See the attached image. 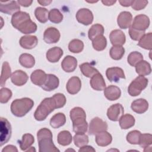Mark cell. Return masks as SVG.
Segmentation results:
<instances>
[{"label":"cell","mask_w":152,"mask_h":152,"mask_svg":"<svg viewBox=\"0 0 152 152\" xmlns=\"http://www.w3.org/2000/svg\"><path fill=\"white\" fill-rule=\"evenodd\" d=\"M84 48V43L83 41L79 39L72 40L68 45V49L72 53H80Z\"/></svg>","instance_id":"b9f144b4"},{"label":"cell","mask_w":152,"mask_h":152,"mask_svg":"<svg viewBox=\"0 0 152 152\" xmlns=\"http://www.w3.org/2000/svg\"><path fill=\"white\" fill-rule=\"evenodd\" d=\"M33 106L34 102L30 98L15 99L11 104V111L15 116L23 117L32 109Z\"/></svg>","instance_id":"3957f363"},{"label":"cell","mask_w":152,"mask_h":152,"mask_svg":"<svg viewBox=\"0 0 152 152\" xmlns=\"http://www.w3.org/2000/svg\"><path fill=\"white\" fill-rule=\"evenodd\" d=\"M116 2V1H112V0H102V2L106 6H111L112 5H113L115 2Z\"/></svg>","instance_id":"6f0895ef"},{"label":"cell","mask_w":152,"mask_h":152,"mask_svg":"<svg viewBox=\"0 0 152 152\" xmlns=\"http://www.w3.org/2000/svg\"><path fill=\"white\" fill-rule=\"evenodd\" d=\"M131 107L134 112L141 114L147 110L148 108V103L144 99H138L132 102Z\"/></svg>","instance_id":"cb8c5ba5"},{"label":"cell","mask_w":152,"mask_h":152,"mask_svg":"<svg viewBox=\"0 0 152 152\" xmlns=\"http://www.w3.org/2000/svg\"><path fill=\"white\" fill-rule=\"evenodd\" d=\"M104 27L100 24H95L93 25L89 29L88 32V38L91 40H93L99 36L103 35Z\"/></svg>","instance_id":"e575fe53"},{"label":"cell","mask_w":152,"mask_h":152,"mask_svg":"<svg viewBox=\"0 0 152 152\" xmlns=\"http://www.w3.org/2000/svg\"><path fill=\"white\" fill-rule=\"evenodd\" d=\"M34 137L30 134H25L23 135L21 140L18 141L21 150L26 151L27 149L30 148V147L34 143Z\"/></svg>","instance_id":"d590c367"},{"label":"cell","mask_w":152,"mask_h":152,"mask_svg":"<svg viewBox=\"0 0 152 152\" xmlns=\"http://www.w3.org/2000/svg\"><path fill=\"white\" fill-rule=\"evenodd\" d=\"M11 76V69L10 64L8 62L5 61L2 64V71L1 74V86L3 87L5 84V82L7 79Z\"/></svg>","instance_id":"8d00e7d4"},{"label":"cell","mask_w":152,"mask_h":152,"mask_svg":"<svg viewBox=\"0 0 152 152\" xmlns=\"http://www.w3.org/2000/svg\"><path fill=\"white\" fill-rule=\"evenodd\" d=\"M112 141V137L110 134L106 131L99 132L96 134V144L102 147L109 145Z\"/></svg>","instance_id":"d4e9b609"},{"label":"cell","mask_w":152,"mask_h":152,"mask_svg":"<svg viewBox=\"0 0 152 152\" xmlns=\"http://www.w3.org/2000/svg\"><path fill=\"white\" fill-rule=\"evenodd\" d=\"M81 87V81L78 77L74 76L69 79L66 83L67 91L71 94H75L78 93Z\"/></svg>","instance_id":"d6986e66"},{"label":"cell","mask_w":152,"mask_h":152,"mask_svg":"<svg viewBox=\"0 0 152 152\" xmlns=\"http://www.w3.org/2000/svg\"><path fill=\"white\" fill-rule=\"evenodd\" d=\"M91 87L95 90L102 91L106 88V83L102 75L98 72L94 74L90 81Z\"/></svg>","instance_id":"44dd1931"},{"label":"cell","mask_w":152,"mask_h":152,"mask_svg":"<svg viewBox=\"0 0 152 152\" xmlns=\"http://www.w3.org/2000/svg\"><path fill=\"white\" fill-rule=\"evenodd\" d=\"M34 14L37 20L42 23H45L49 20V12L45 8L37 7L34 11Z\"/></svg>","instance_id":"74e56055"},{"label":"cell","mask_w":152,"mask_h":152,"mask_svg":"<svg viewBox=\"0 0 152 152\" xmlns=\"http://www.w3.org/2000/svg\"><path fill=\"white\" fill-rule=\"evenodd\" d=\"M150 25L149 17L144 14H139L134 19L131 24V27L141 31H145Z\"/></svg>","instance_id":"9c48e42d"},{"label":"cell","mask_w":152,"mask_h":152,"mask_svg":"<svg viewBox=\"0 0 152 152\" xmlns=\"http://www.w3.org/2000/svg\"><path fill=\"white\" fill-rule=\"evenodd\" d=\"M52 1L51 0H45V1H37V2L40 4L41 5L43 6H46L49 5Z\"/></svg>","instance_id":"680465c9"},{"label":"cell","mask_w":152,"mask_h":152,"mask_svg":"<svg viewBox=\"0 0 152 152\" xmlns=\"http://www.w3.org/2000/svg\"><path fill=\"white\" fill-rule=\"evenodd\" d=\"M52 133L49 129L43 128L39 129L37 133L40 152H56L59 151L52 140Z\"/></svg>","instance_id":"7a4b0ae2"},{"label":"cell","mask_w":152,"mask_h":152,"mask_svg":"<svg viewBox=\"0 0 152 152\" xmlns=\"http://www.w3.org/2000/svg\"><path fill=\"white\" fill-rule=\"evenodd\" d=\"M95 149L90 146V145H84L81 147H80V148L79 149L78 151H88V152H90V151H95Z\"/></svg>","instance_id":"11a10c76"},{"label":"cell","mask_w":152,"mask_h":152,"mask_svg":"<svg viewBox=\"0 0 152 152\" xmlns=\"http://www.w3.org/2000/svg\"><path fill=\"white\" fill-rule=\"evenodd\" d=\"M38 43V39L36 36L26 35L20 38V45L26 49H31L35 48Z\"/></svg>","instance_id":"ffe728a7"},{"label":"cell","mask_w":152,"mask_h":152,"mask_svg":"<svg viewBox=\"0 0 152 152\" xmlns=\"http://www.w3.org/2000/svg\"><path fill=\"white\" fill-rule=\"evenodd\" d=\"M70 118L72 122L73 131L75 133H85L87 131L88 124L86 120V114L80 107H75L71 110Z\"/></svg>","instance_id":"6da1fadb"},{"label":"cell","mask_w":152,"mask_h":152,"mask_svg":"<svg viewBox=\"0 0 152 152\" xmlns=\"http://www.w3.org/2000/svg\"><path fill=\"white\" fill-rule=\"evenodd\" d=\"M33 150H34V151H36V150L34 149V148H33V147H30V149H28V150H27L26 151H33Z\"/></svg>","instance_id":"91938a15"},{"label":"cell","mask_w":152,"mask_h":152,"mask_svg":"<svg viewBox=\"0 0 152 152\" xmlns=\"http://www.w3.org/2000/svg\"><path fill=\"white\" fill-rule=\"evenodd\" d=\"M135 71L139 75L145 76L149 75L151 72L150 64L146 61L142 60L135 66Z\"/></svg>","instance_id":"83f0119b"},{"label":"cell","mask_w":152,"mask_h":152,"mask_svg":"<svg viewBox=\"0 0 152 152\" xmlns=\"http://www.w3.org/2000/svg\"><path fill=\"white\" fill-rule=\"evenodd\" d=\"M28 79L27 74L22 70H16L11 76L12 83L17 86H21L25 84Z\"/></svg>","instance_id":"ac0fdd59"},{"label":"cell","mask_w":152,"mask_h":152,"mask_svg":"<svg viewBox=\"0 0 152 152\" xmlns=\"http://www.w3.org/2000/svg\"><path fill=\"white\" fill-rule=\"evenodd\" d=\"M54 99L57 109L64 107L66 103V97L62 93H56L52 96Z\"/></svg>","instance_id":"681fc988"},{"label":"cell","mask_w":152,"mask_h":152,"mask_svg":"<svg viewBox=\"0 0 152 152\" xmlns=\"http://www.w3.org/2000/svg\"><path fill=\"white\" fill-rule=\"evenodd\" d=\"M104 95L107 99L114 101L121 97V91L118 87L110 85L104 89Z\"/></svg>","instance_id":"603a6c76"},{"label":"cell","mask_w":152,"mask_h":152,"mask_svg":"<svg viewBox=\"0 0 152 152\" xmlns=\"http://www.w3.org/2000/svg\"><path fill=\"white\" fill-rule=\"evenodd\" d=\"M80 69L83 74L88 78H91L94 74L99 72L97 69L88 62H85L81 64L80 65Z\"/></svg>","instance_id":"d6a6232c"},{"label":"cell","mask_w":152,"mask_h":152,"mask_svg":"<svg viewBox=\"0 0 152 152\" xmlns=\"http://www.w3.org/2000/svg\"><path fill=\"white\" fill-rule=\"evenodd\" d=\"M19 5L24 7H29L33 2V1H30V0H18L17 1Z\"/></svg>","instance_id":"db71d44e"},{"label":"cell","mask_w":152,"mask_h":152,"mask_svg":"<svg viewBox=\"0 0 152 152\" xmlns=\"http://www.w3.org/2000/svg\"><path fill=\"white\" fill-rule=\"evenodd\" d=\"M55 109H57V107L53 97L45 98L37 106L34 112V117L37 121H44Z\"/></svg>","instance_id":"277c9868"},{"label":"cell","mask_w":152,"mask_h":152,"mask_svg":"<svg viewBox=\"0 0 152 152\" xmlns=\"http://www.w3.org/2000/svg\"><path fill=\"white\" fill-rule=\"evenodd\" d=\"M147 4H148L147 1L135 0V1H132L131 6L134 10L139 11V10H141L147 6Z\"/></svg>","instance_id":"816d5d0a"},{"label":"cell","mask_w":152,"mask_h":152,"mask_svg":"<svg viewBox=\"0 0 152 152\" xmlns=\"http://www.w3.org/2000/svg\"><path fill=\"white\" fill-rule=\"evenodd\" d=\"M37 25L36 24L31 20V19L27 20L25 23H24L22 25H21L17 30L20 32L24 34H28L31 33H33L37 30Z\"/></svg>","instance_id":"f1b7e54d"},{"label":"cell","mask_w":152,"mask_h":152,"mask_svg":"<svg viewBox=\"0 0 152 152\" xmlns=\"http://www.w3.org/2000/svg\"><path fill=\"white\" fill-rule=\"evenodd\" d=\"M148 80L144 76L139 75L135 78L129 84L128 92L131 96H137L145 89L148 85Z\"/></svg>","instance_id":"5b68a950"},{"label":"cell","mask_w":152,"mask_h":152,"mask_svg":"<svg viewBox=\"0 0 152 152\" xmlns=\"http://www.w3.org/2000/svg\"><path fill=\"white\" fill-rule=\"evenodd\" d=\"M152 144V135L150 134H141L138 144L142 148L149 147Z\"/></svg>","instance_id":"7dc6e473"},{"label":"cell","mask_w":152,"mask_h":152,"mask_svg":"<svg viewBox=\"0 0 152 152\" xmlns=\"http://www.w3.org/2000/svg\"><path fill=\"white\" fill-rule=\"evenodd\" d=\"M76 18L81 24L88 26L91 24L93 21V14L90 10L87 8H81L77 11Z\"/></svg>","instance_id":"30bf717a"},{"label":"cell","mask_w":152,"mask_h":152,"mask_svg":"<svg viewBox=\"0 0 152 152\" xmlns=\"http://www.w3.org/2000/svg\"><path fill=\"white\" fill-rule=\"evenodd\" d=\"M151 38H152V33H148L147 34H145L140 40L138 43V45L142 48L147 50H151L152 48V43H151Z\"/></svg>","instance_id":"ab89813d"},{"label":"cell","mask_w":152,"mask_h":152,"mask_svg":"<svg viewBox=\"0 0 152 152\" xmlns=\"http://www.w3.org/2000/svg\"><path fill=\"white\" fill-rule=\"evenodd\" d=\"M60 32L55 27H49L44 32L43 40L49 44L56 43L60 39Z\"/></svg>","instance_id":"7c38bea8"},{"label":"cell","mask_w":152,"mask_h":152,"mask_svg":"<svg viewBox=\"0 0 152 152\" xmlns=\"http://www.w3.org/2000/svg\"><path fill=\"white\" fill-rule=\"evenodd\" d=\"M59 84V78L55 75L49 74L46 75V80L41 87L44 90L51 91L57 88Z\"/></svg>","instance_id":"9a60e30c"},{"label":"cell","mask_w":152,"mask_h":152,"mask_svg":"<svg viewBox=\"0 0 152 152\" xmlns=\"http://www.w3.org/2000/svg\"><path fill=\"white\" fill-rule=\"evenodd\" d=\"M49 20L53 23L58 24L63 20V15L60 11L56 8L50 10L49 12Z\"/></svg>","instance_id":"f6af8a7d"},{"label":"cell","mask_w":152,"mask_h":152,"mask_svg":"<svg viewBox=\"0 0 152 152\" xmlns=\"http://www.w3.org/2000/svg\"><path fill=\"white\" fill-rule=\"evenodd\" d=\"M77 60L74 56L68 55L64 58L61 62L63 70L66 72H73L77 68Z\"/></svg>","instance_id":"7402d4cb"},{"label":"cell","mask_w":152,"mask_h":152,"mask_svg":"<svg viewBox=\"0 0 152 152\" xmlns=\"http://www.w3.org/2000/svg\"><path fill=\"white\" fill-rule=\"evenodd\" d=\"M132 1H128V0H123V1H119L120 4L123 7H129L131 5Z\"/></svg>","instance_id":"9f6ffc18"},{"label":"cell","mask_w":152,"mask_h":152,"mask_svg":"<svg viewBox=\"0 0 152 152\" xmlns=\"http://www.w3.org/2000/svg\"><path fill=\"white\" fill-rule=\"evenodd\" d=\"M141 133L137 130L130 131L126 135V140L131 144H138Z\"/></svg>","instance_id":"bcb514c9"},{"label":"cell","mask_w":152,"mask_h":152,"mask_svg":"<svg viewBox=\"0 0 152 152\" xmlns=\"http://www.w3.org/2000/svg\"><path fill=\"white\" fill-rule=\"evenodd\" d=\"M19 62L23 66L27 68H31L35 64V59L29 53H23L19 57Z\"/></svg>","instance_id":"1f68e13d"},{"label":"cell","mask_w":152,"mask_h":152,"mask_svg":"<svg viewBox=\"0 0 152 152\" xmlns=\"http://www.w3.org/2000/svg\"><path fill=\"white\" fill-rule=\"evenodd\" d=\"M30 19L29 14L24 11H18L12 15L11 18V24L12 26L17 29L24 22Z\"/></svg>","instance_id":"e0dca14e"},{"label":"cell","mask_w":152,"mask_h":152,"mask_svg":"<svg viewBox=\"0 0 152 152\" xmlns=\"http://www.w3.org/2000/svg\"><path fill=\"white\" fill-rule=\"evenodd\" d=\"M92 45L95 50L101 51L106 48L107 45V40L103 35H100L92 40Z\"/></svg>","instance_id":"f35d334b"},{"label":"cell","mask_w":152,"mask_h":152,"mask_svg":"<svg viewBox=\"0 0 152 152\" xmlns=\"http://www.w3.org/2000/svg\"><path fill=\"white\" fill-rule=\"evenodd\" d=\"M124 113V109L120 103H116L110 106L107 111L108 118L112 121H118Z\"/></svg>","instance_id":"8fae6325"},{"label":"cell","mask_w":152,"mask_h":152,"mask_svg":"<svg viewBox=\"0 0 152 152\" xmlns=\"http://www.w3.org/2000/svg\"><path fill=\"white\" fill-rule=\"evenodd\" d=\"M2 151V152H9V151L17 152L18 150L15 146L12 145H8L3 148Z\"/></svg>","instance_id":"f5cc1de1"},{"label":"cell","mask_w":152,"mask_h":152,"mask_svg":"<svg viewBox=\"0 0 152 152\" xmlns=\"http://www.w3.org/2000/svg\"><path fill=\"white\" fill-rule=\"evenodd\" d=\"M46 75L47 74L43 70L36 69L31 74V81L34 84L42 87L46 80Z\"/></svg>","instance_id":"4316f807"},{"label":"cell","mask_w":152,"mask_h":152,"mask_svg":"<svg viewBox=\"0 0 152 152\" xmlns=\"http://www.w3.org/2000/svg\"><path fill=\"white\" fill-rule=\"evenodd\" d=\"M106 75L111 82H118L120 78H125L123 69L119 67H111L107 69Z\"/></svg>","instance_id":"4fadbf2b"},{"label":"cell","mask_w":152,"mask_h":152,"mask_svg":"<svg viewBox=\"0 0 152 152\" xmlns=\"http://www.w3.org/2000/svg\"><path fill=\"white\" fill-rule=\"evenodd\" d=\"M58 142L59 144L66 146L69 145L72 140V135L68 131H61L58 135Z\"/></svg>","instance_id":"836d02e7"},{"label":"cell","mask_w":152,"mask_h":152,"mask_svg":"<svg viewBox=\"0 0 152 152\" xmlns=\"http://www.w3.org/2000/svg\"><path fill=\"white\" fill-rule=\"evenodd\" d=\"M63 50L59 47H53L49 49L46 52V59L52 63L57 62L63 55Z\"/></svg>","instance_id":"484cf974"},{"label":"cell","mask_w":152,"mask_h":152,"mask_svg":"<svg viewBox=\"0 0 152 152\" xmlns=\"http://www.w3.org/2000/svg\"><path fill=\"white\" fill-rule=\"evenodd\" d=\"M142 60H143L142 55L140 52L137 51L131 52L127 58L128 64L132 66H135L139 62Z\"/></svg>","instance_id":"ee69618b"},{"label":"cell","mask_w":152,"mask_h":152,"mask_svg":"<svg viewBox=\"0 0 152 152\" xmlns=\"http://www.w3.org/2000/svg\"><path fill=\"white\" fill-rule=\"evenodd\" d=\"M74 144L77 147H81L88 143V137L84 133H76L74 136Z\"/></svg>","instance_id":"7bdbcfd3"},{"label":"cell","mask_w":152,"mask_h":152,"mask_svg":"<svg viewBox=\"0 0 152 152\" xmlns=\"http://www.w3.org/2000/svg\"><path fill=\"white\" fill-rule=\"evenodd\" d=\"M107 124L98 117H95L90 122L88 134L90 135H95L97 133L107 129Z\"/></svg>","instance_id":"52a82bcc"},{"label":"cell","mask_w":152,"mask_h":152,"mask_svg":"<svg viewBox=\"0 0 152 152\" xmlns=\"http://www.w3.org/2000/svg\"><path fill=\"white\" fill-rule=\"evenodd\" d=\"M66 122V117L63 113L54 115L50 120V125L53 128H58L63 126Z\"/></svg>","instance_id":"f546056e"},{"label":"cell","mask_w":152,"mask_h":152,"mask_svg":"<svg viewBox=\"0 0 152 152\" xmlns=\"http://www.w3.org/2000/svg\"><path fill=\"white\" fill-rule=\"evenodd\" d=\"M20 7L17 1H7L0 2V11L9 15L14 14L20 11Z\"/></svg>","instance_id":"ba28073f"},{"label":"cell","mask_w":152,"mask_h":152,"mask_svg":"<svg viewBox=\"0 0 152 152\" xmlns=\"http://www.w3.org/2000/svg\"><path fill=\"white\" fill-rule=\"evenodd\" d=\"M129 34L131 39L135 41H139V40L145 34V31L136 30L130 27L129 29Z\"/></svg>","instance_id":"f907efd6"},{"label":"cell","mask_w":152,"mask_h":152,"mask_svg":"<svg viewBox=\"0 0 152 152\" xmlns=\"http://www.w3.org/2000/svg\"><path fill=\"white\" fill-rule=\"evenodd\" d=\"M1 135L0 145L2 146L8 142L11 136V126L9 121L4 118H1Z\"/></svg>","instance_id":"8992f818"},{"label":"cell","mask_w":152,"mask_h":152,"mask_svg":"<svg viewBox=\"0 0 152 152\" xmlns=\"http://www.w3.org/2000/svg\"><path fill=\"white\" fill-rule=\"evenodd\" d=\"M12 91L8 88H2L0 90V102L1 103H7L12 97Z\"/></svg>","instance_id":"c3c4849f"},{"label":"cell","mask_w":152,"mask_h":152,"mask_svg":"<svg viewBox=\"0 0 152 152\" xmlns=\"http://www.w3.org/2000/svg\"><path fill=\"white\" fill-rule=\"evenodd\" d=\"M110 56L114 60L122 59L124 53L125 49L122 46H113L110 50Z\"/></svg>","instance_id":"60d3db41"},{"label":"cell","mask_w":152,"mask_h":152,"mask_svg":"<svg viewBox=\"0 0 152 152\" xmlns=\"http://www.w3.org/2000/svg\"><path fill=\"white\" fill-rule=\"evenodd\" d=\"M109 39L113 46H122L126 41L125 35L121 30H112L110 33Z\"/></svg>","instance_id":"2e32d148"},{"label":"cell","mask_w":152,"mask_h":152,"mask_svg":"<svg viewBox=\"0 0 152 152\" xmlns=\"http://www.w3.org/2000/svg\"><path fill=\"white\" fill-rule=\"evenodd\" d=\"M135 124V118L130 114L123 115L119 119V125L122 129H127Z\"/></svg>","instance_id":"4dcf8cb0"},{"label":"cell","mask_w":152,"mask_h":152,"mask_svg":"<svg viewBox=\"0 0 152 152\" xmlns=\"http://www.w3.org/2000/svg\"><path fill=\"white\" fill-rule=\"evenodd\" d=\"M132 21V15L130 12H121L117 18V23L119 27L122 29H126L130 27Z\"/></svg>","instance_id":"5bb4252c"}]
</instances>
